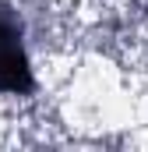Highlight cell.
I'll use <instances>...</instances> for the list:
<instances>
[{
    "instance_id": "cell-1",
    "label": "cell",
    "mask_w": 148,
    "mask_h": 152,
    "mask_svg": "<svg viewBox=\"0 0 148 152\" xmlns=\"http://www.w3.org/2000/svg\"><path fill=\"white\" fill-rule=\"evenodd\" d=\"M32 88L36 78L25 50L21 18L7 0H0V96H28Z\"/></svg>"
}]
</instances>
